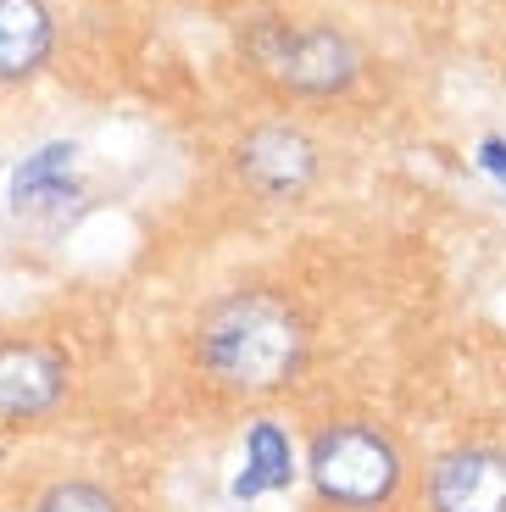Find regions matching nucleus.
<instances>
[{
  "instance_id": "nucleus-11",
  "label": "nucleus",
  "mask_w": 506,
  "mask_h": 512,
  "mask_svg": "<svg viewBox=\"0 0 506 512\" xmlns=\"http://www.w3.org/2000/svg\"><path fill=\"white\" fill-rule=\"evenodd\" d=\"M479 162H484V167L495 173V179L506 184V145H501V140H484V145H479Z\"/></svg>"
},
{
  "instance_id": "nucleus-1",
  "label": "nucleus",
  "mask_w": 506,
  "mask_h": 512,
  "mask_svg": "<svg viewBox=\"0 0 506 512\" xmlns=\"http://www.w3.org/2000/svg\"><path fill=\"white\" fill-rule=\"evenodd\" d=\"M312 334L295 301L273 290L223 295L195 329V362L223 396H279L301 379Z\"/></svg>"
},
{
  "instance_id": "nucleus-7",
  "label": "nucleus",
  "mask_w": 506,
  "mask_h": 512,
  "mask_svg": "<svg viewBox=\"0 0 506 512\" xmlns=\"http://www.w3.org/2000/svg\"><path fill=\"white\" fill-rule=\"evenodd\" d=\"M51 12L45 0H0V84L39 73V62L51 56Z\"/></svg>"
},
{
  "instance_id": "nucleus-10",
  "label": "nucleus",
  "mask_w": 506,
  "mask_h": 512,
  "mask_svg": "<svg viewBox=\"0 0 506 512\" xmlns=\"http://www.w3.org/2000/svg\"><path fill=\"white\" fill-rule=\"evenodd\" d=\"M34 512H123V501L95 479H56L45 496L34 501Z\"/></svg>"
},
{
  "instance_id": "nucleus-3",
  "label": "nucleus",
  "mask_w": 506,
  "mask_h": 512,
  "mask_svg": "<svg viewBox=\"0 0 506 512\" xmlns=\"http://www.w3.org/2000/svg\"><path fill=\"white\" fill-rule=\"evenodd\" d=\"M251 56L267 78H279L295 95H334L356 78V51L334 28H295V23H256Z\"/></svg>"
},
{
  "instance_id": "nucleus-5",
  "label": "nucleus",
  "mask_w": 506,
  "mask_h": 512,
  "mask_svg": "<svg viewBox=\"0 0 506 512\" xmlns=\"http://www.w3.org/2000/svg\"><path fill=\"white\" fill-rule=\"evenodd\" d=\"M429 512H506V446H451L429 468Z\"/></svg>"
},
{
  "instance_id": "nucleus-4",
  "label": "nucleus",
  "mask_w": 506,
  "mask_h": 512,
  "mask_svg": "<svg viewBox=\"0 0 506 512\" xmlns=\"http://www.w3.org/2000/svg\"><path fill=\"white\" fill-rule=\"evenodd\" d=\"M67 396V357L45 340H0V429L51 418Z\"/></svg>"
},
{
  "instance_id": "nucleus-2",
  "label": "nucleus",
  "mask_w": 506,
  "mask_h": 512,
  "mask_svg": "<svg viewBox=\"0 0 506 512\" xmlns=\"http://www.w3.org/2000/svg\"><path fill=\"white\" fill-rule=\"evenodd\" d=\"M312 485L329 507H384L401 490V451L379 423H329L312 440Z\"/></svg>"
},
{
  "instance_id": "nucleus-6",
  "label": "nucleus",
  "mask_w": 506,
  "mask_h": 512,
  "mask_svg": "<svg viewBox=\"0 0 506 512\" xmlns=\"http://www.w3.org/2000/svg\"><path fill=\"white\" fill-rule=\"evenodd\" d=\"M317 173V151L312 140H306L301 128H256V134H245L240 145V179L251 184L256 195H273V201H284V195H301L306 184H312Z\"/></svg>"
},
{
  "instance_id": "nucleus-9",
  "label": "nucleus",
  "mask_w": 506,
  "mask_h": 512,
  "mask_svg": "<svg viewBox=\"0 0 506 512\" xmlns=\"http://www.w3.org/2000/svg\"><path fill=\"white\" fill-rule=\"evenodd\" d=\"M295 474V451L273 418H256L251 435H245V474L234 485V496H267V490H284Z\"/></svg>"
},
{
  "instance_id": "nucleus-8",
  "label": "nucleus",
  "mask_w": 506,
  "mask_h": 512,
  "mask_svg": "<svg viewBox=\"0 0 506 512\" xmlns=\"http://www.w3.org/2000/svg\"><path fill=\"white\" fill-rule=\"evenodd\" d=\"M73 145H45V151L23 156V167L12 173V212H45V206L67 201L73 190Z\"/></svg>"
}]
</instances>
